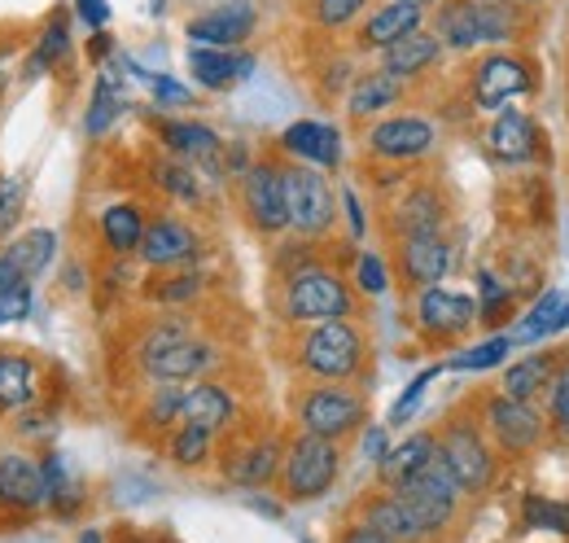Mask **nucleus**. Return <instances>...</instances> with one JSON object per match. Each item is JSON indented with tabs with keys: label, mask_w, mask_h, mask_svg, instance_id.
Listing matches in <instances>:
<instances>
[{
	"label": "nucleus",
	"mask_w": 569,
	"mask_h": 543,
	"mask_svg": "<svg viewBox=\"0 0 569 543\" xmlns=\"http://www.w3.org/2000/svg\"><path fill=\"white\" fill-rule=\"evenodd\" d=\"M377 58H381L377 67L386 70V75H395V79H403V83L412 88L417 79H429L447 53H442V45H438V36H433L429 27H417L412 36L395 40V45H390V49H381Z\"/></svg>",
	"instance_id": "a878e982"
},
{
	"label": "nucleus",
	"mask_w": 569,
	"mask_h": 543,
	"mask_svg": "<svg viewBox=\"0 0 569 543\" xmlns=\"http://www.w3.org/2000/svg\"><path fill=\"white\" fill-rule=\"evenodd\" d=\"M386 491L399 495V504L412 513V522L421 526L426 543L447 535L451 522L460 517V504H465V491L456 486V477L442 465V456H433L421 474H412L408 482H399V486H386Z\"/></svg>",
	"instance_id": "1a4fd4ad"
},
{
	"label": "nucleus",
	"mask_w": 569,
	"mask_h": 543,
	"mask_svg": "<svg viewBox=\"0 0 569 543\" xmlns=\"http://www.w3.org/2000/svg\"><path fill=\"white\" fill-rule=\"evenodd\" d=\"M333 543H395V540H386L381 531H372V526H363V522H351V526L338 531V540Z\"/></svg>",
	"instance_id": "603ef678"
},
{
	"label": "nucleus",
	"mask_w": 569,
	"mask_h": 543,
	"mask_svg": "<svg viewBox=\"0 0 569 543\" xmlns=\"http://www.w3.org/2000/svg\"><path fill=\"white\" fill-rule=\"evenodd\" d=\"M521 4H530V9H539V4H543V0H521Z\"/></svg>",
	"instance_id": "e2e57ef3"
},
{
	"label": "nucleus",
	"mask_w": 569,
	"mask_h": 543,
	"mask_svg": "<svg viewBox=\"0 0 569 543\" xmlns=\"http://www.w3.org/2000/svg\"><path fill=\"white\" fill-rule=\"evenodd\" d=\"M438 373H442V364L426 368V373H421V377H417V382H412V386H408V391L399 395V404L390 407V425H408V416H412V412L421 407V399H426V391H429V382H433Z\"/></svg>",
	"instance_id": "de8ad7c7"
},
{
	"label": "nucleus",
	"mask_w": 569,
	"mask_h": 543,
	"mask_svg": "<svg viewBox=\"0 0 569 543\" xmlns=\"http://www.w3.org/2000/svg\"><path fill=\"white\" fill-rule=\"evenodd\" d=\"M473 416L487 430V438H491V447L499 452V461H521V456L539 452V443L548 438V421H543L539 404L512 399L503 391L478 395L473 399Z\"/></svg>",
	"instance_id": "6e6552de"
},
{
	"label": "nucleus",
	"mask_w": 569,
	"mask_h": 543,
	"mask_svg": "<svg viewBox=\"0 0 569 543\" xmlns=\"http://www.w3.org/2000/svg\"><path fill=\"white\" fill-rule=\"evenodd\" d=\"M277 149L289 162H307V167H320V171H338V162H342V136H338V128L316 124V119L289 124L281 140H277Z\"/></svg>",
	"instance_id": "393cba45"
},
{
	"label": "nucleus",
	"mask_w": 569,
	"mask_h": 543,
	"mask_svg": "<svg viewBox=\"0 0 569 543\" xmlns=\"http://www.w3.org/2000/svg\"><path fill=\"white\" fill-rule=\"evenodd\" d=\"M281 320L284 325H320V320H356L359 294L338 268L307 259L281 272Z\"/></svg>",
	"instance_id": "7ed1b4c3"
},
{
	"label": "nucleus",
	"mask_w": 569,
	"mask_h": 543,
	"mask_svg": "<svg viewBox=\"0 0 569 543\" xmlns=\"http://www.w3.org/2000/svg\"><path fill=\"white\" fill-rule=\"evenodd\" d=\"M363 154L372 162H390V167H417L438 154V124L426 115H381L363 128Z\"/></svg>",
	"instance_id": "9b49d317"
},
{
	"label": "nucleus",
	"mask_w": 569,
	"mask_h": 543,
	"mask_svg": "<svg viewBox=\"0 0 569 543\" xmlns=\"http://www.w3.org/2000/svg\"><path fill=\"white\" fill-rule=\"evenodd\" d=\"M557 531H561V535H569V500L561 504V522H557Z\"/></svg>",
	"instance_id": "bf43d9fd"
},
{
	"label": "nucleus",
	"mask_w": 569,
	"mask_h": 543,
	"mask_svg": "<svg viewBox=\"0 0 569 543\" xmlns=\"http://www.w3.org/2000/svg\"><path fill=\"white\" fill-rule=\"evenodd\" d=\"M158 140L167 154L184 158L202 180H228V167H223V140L214 128L198 124V119H158Z\"/></svg>",
	"instance_id": "f3484780"
},
{
	"label": "nucleus",
	"mask_w": 569,
	"mask_h": 543,
	"mask_svg": "<svg viewBox=\"0 0 569 543\" xmlns=\"http://www.w3.org/2000/svg\"><path fill=\"white\" fill-rule=\"evenodd\" d=\"M79 543H101V535H97V531H83V535H79Z\"/></svg>",
	"instance_id": "052dcab7"
},
{
	"label": "nucleus",
	"mask_w": 569,
	"mask_h": 543,
	"mask_svg": "<svg viewBox=\"0 0 569 543\" xmlns=\"http://www.w3.org/2000/svg\"><path fill=\"white\" fill-rule=\"evenodd\" d=\"M412 4H421V9H426V13H429V9H433V4H438V0H412Z\"/></svg>",
	"instance_id": "680f3d73"
},
{
	"label": "nucleus",
	"mask_w": 569,
	"mask_h": 543,
	"mask_svg": "<svg viewBox=\"0 0 569 543\" xmlns=\"http://www.w3.org/2000/svg\"><path fill=\"white\" fill-rule=\"evenodd\" d=\"M447 224H451V198L438 180H403V194L386 206L390 241L417 233H447Z\"/></svg>",
	"instance_id": "4468645a"
},
{
	"label": "nucleus",
	"mask_w": 569,
	"mask_h": 543,
	"mask_svg": "<svg viewBox=\"0 0 569 543\" xmlns=\"http://www.w3.org/2000/svg\"><path fill=\"white\" fill-rule=\"evenodd\" d=\"M433 456H438V430H417V434H408L399 447H390L377 461V482L381 486H399L412 474H421Z\"/></svg>",
	"instance_id": "c756f323"
},
{
	"label": "nucleus",
	"mask_w": 569,
	"mask_h": 543,
	"mask_svg": "<svg viewBox=\"0 0 569 543\" xmlns=\"http://www.w3.org/2000/svg\"><path fill=\"white\" fill-rule=\"evenodd\" d=\"M144 224H149V215H144L141 203H114V206H106L101 219H97L101 241H106V250H110L114 259L137 255V246H141V237H144Z\"/></svg>",
	"instance_id": "473e14b6"
},
{
	"label": "nucleus",
	"mask_w": 569,
	"mask_h": 543,
	"mask_svg": "<svg viewBox=\"0 0 569 543\" xmlns=\"http://www.w3.org/2000/svg\"><path fill=\"white\" fill-rule=\"evenodd\" d=\"M342 203H347V215H351V237H363V210H359V198H356V189H347L342 194Z\"/></svg>",
	"instance_id": "6e6d98bb"
},
{
	"label": "nucleus",
	"mask_w": 569,
	"mask_h": 543,
	"mask_svg": "<svg viewBox=\"0 0 569 543\" xmlns=\"http://www.w3.org/2000/svg\"><path fill=\"white\" fill-rule=\"evenodd\" d=\"M22 210H27V180H22V176L0 171V241L18 233Z\"/></svg>",
	"instance_id": "a18cd8bd"
},
{
	"label": "nucleus",
	"mask_w": 569,
	"mask_h": 543,
	"mask_svg": "<svg viewBox=\"0 0 569 543\" xmlns=\"http://www.w3.org/2000/svg\"><path fill=\"white\" fill-rule=\"evenodd\" d=\"M426 18L429 13L412 0H381L356 22V49L359 53H381L395 40L412 36L417 27H426Z\"/></svg>",
	"instance_id": "aec40b11"
},
{
	"label": "nucleus",
	"mask_w": 569,
	"mask_h": 543,
	"mask_svg": "<svg viewBox=\"0 0 569 543\" xmlns=\"http://www.w3.org/2000/svg\"><path fill=\"white\" fill-rule=\"evenodd\" d=\"M359 522L372 526V531H381L386 540H395V543H426L421 526L412 522V513H408V509L399 504V495L386 491V486L359 500Z\"/></svg>",
	"instance_id": "c85d7f7f"
},
{
	"label": "nucleus",
	"mask_w": 569,
	"mask_h": 543,
	"mask_svg": "<svg viewBox=\"0 0 569 543\" xmlns=\"http://www.w3.org/2000/svg\"><path fill=\"white\" fill-rule=\"evenodd\" d=\"M569 303V294L566 289H543L539 294V303L517 320V329L508 334L512 342H539V338H548L552 334V320L561 316V307Z\"/></svg>",
	"instance_id": "ea45409f"
},
{
	"label": "nucleus",
	"mask_w": 569,
	"mask_h": 543,
	"mask_svg": "<svg viewBox=\"0 0 569 543\" xmlns=\"http://www.w3.org/2000/svg\"><path fill=\"white\" fill-rule=\"evenodd\" d=\"M293 425L302 434L347 443L368 425V395L356 382H311L293 395Z\"/></svg>",
	"instance_id": "423d86ee"
},
{
	"label": "nucleus",
	"mask_w": 569,
	"mask_h": 543,
	"mask_svg": "<svg viewBox=\"0 0 569 543\" xmlns=\"http://www.w3.org/2000/svg\"><path fill=\"white\" fill-rule=\"evenodd\" d=\"M189 70H193V79H198L207 92H228V88H237V83L254 70V58L241 53V49H207V45H193V49H189Z\"/></svg>",
	"instance_id": "cd10ccee"
},
{
	"label": "nucleus",
	"mask_w": 569,
	"mask_h": 543,
	"mask_svg": "<svg viewBox=\"0 0 569 543\" xmlns=\"http://www.w3.org/2000/svg\"><path fill=\"white\" fill-rule=\"evenodd\" d=\"M508 351H512V338H508V334H496V338H487V342H478V346H469V351H460V355H451L442 368H456V373H482V368L503 364Z\"/></svg>",
	"instance_id": "c03bdc74"
},
{
	"label": "nucleus",
	"mask_w": 569,
	"mask_h": 543,
	"mask_svg": "<svg viewBox=\"0 0 569 543\" xmlns=\"http://www.w3.org/2000/svg\"><path fill=\"white\" fill-rule=\"evenodd\" d=\"M338 477H342V443H329V438H316L302 430L284 443L277 486L289 504H311V500L329 495Z\"/></svg>",
	"instance_id": "0eeeda50"
},
{
	"label": "nucleus",
	"mask_w": 569,
	"mask_h": 543,
	"mask_svg": "<svg viewBox=\"0 0 569 543\" xmlns=\"http://www.w3.org/2000/svg\"><path fill=\"white\" fill-rule=\"evenodd\" d=\"M137 255H141V264L149 272L189 268V264H198V255H202V237H198V228H193L189 219H180V215H158V219L144 224V237H141V246H137Z\"/></svg>",
	"instance_id": "a211bd4d"
},
{
	"label": "nucleus",
	"mask_w": 569,
	"mask_h": 543,
	"mask_svg": "<svg viewBox=\"0 0 569 543\" xmlns=\"http://www.w3.org/2000/svg\"><path fill=\"white\" fill-rule=\"evenodd\" d=\"M517 312V289L496 268H478V325L496 329Z\"/></svg>",
	"instance_id": "4c0bfd02"
},
{
	"label": "nucleus",
	"mask_w": 569,
	"mask_h": 543,
	"mask_svg": "<svg viewBox=\"0 0 569 543\" xmlns=\"http://www.w3.org/2000/svg\"><path fill=\"white\" fill-rule=\"evenodd\" d=\"M27 312H31V285H13V289L0 294V325L22 320Z\"/></svg>",
	"instance_id": "8fccbe9b"
},
{
	"label": "nucleus",
	"mask_w": 569,
	"mask_h": 543,
	"mask_svg": "<svg viewBox=\"0 0 569 543\" xmlns=\"http://www.w3.org/2000/svg\"><path fill=\"white\" fill-rule=\"evenodd\" d=\"M241 407H237V395L228 386H219L211 377H198V382H184V395H180V421L189 425H202L211 430L214 438L228 434L237 425Z\"/></svg>",
	"instance_id": "5701e85b"
},
{
	"label": "nucleus",
	"mask_w": 569,
	"mask_h": 543,
	"mask_svg": "<svg viewBox=\"0 0 569 543\" xmlns=\"http://www.w3.org/2000/svg\"><path fill=\"white\" fill-rule=\"evenodd\" d=\"M368 9H372V0H311L307 4L311 22L320 31H347V27H356Z\"/></svg>",
	"instance_id": "37998d69"
},
{
	"label": "nucleus",
	"mask_w": 569,
	"mask_h": 543,
	"mask_svg": "<svg viewBox=\"0 0 569 543\" xmlns=\"http://www.w3.org/2000/svg\"><path fill=\"white\" fill-rule=\"evenodd\" d=\"M351 285H356V294H363V298L386 294V289H390V264H386L381 255H359Z\"/></svg>",
	"instance_id": "49530a36"
},
{
	"label": "nucleus",
	"mask_w": 569,
	"mask_h": 543,
	"mask_svg": "<svg viewBox=\"0 0 569 543\" xmlns=\"http://www.w3.org/2000/svg\"><path fill=\"white\" fill-rule=\"evenodd\" d=\"M412 325L433 346H456L478 325V298L447 285H429L421 294H412Z\"/></svg>",
	"instance_id": "ddd939ff"
},
{
	"label": "nucleus",
	"mask_w": 569,
	"mask_h": 543,
	"mask_svg": "<svg viewBox=\"0 0 569 543\" xmlns=\"http://www.w3.org/2000/svg\"><path fill=\"white\" fill-rule=\"evenodd\" d=\"M403 101H408V83L395 79V75H386L381 67L359 70L356 79H351V88H347V115H351V124L381 119V115H390Z\"/></svg>",
	"instance_id": "bb28decb"
},
{
	"label": "nucleus",
	"mask_w": 569,
	"mask_h": 543,
	"mask_svg": "<svg viewBox=\"0 0 569 543\" xmlns=\"http://www.w3.org/2000/svg\"><path fill=\"white\" fill-rule=\"evenodd\" d=\"M49 504L44 465L27 452H0V513H40Z\"/></svg>",
	"instance_id": "6ab92c4d"
},
{
	"label": "nucleus",
	"mask_w": 569,
	"mask_h": 543,
	"mask_svg": "<svg viewBox=\"0 0 569 543\" xmlns=\"http://www.w3.org/2000/svg\"><path fill=\"white\" fill-rule=\"evenodd\" d=\"M543 421L557 438H569V351H561V364L543 391Z\"/></svg>",
	"instance_id": "79ce46f5"
},
{
	"label": "nucleus",
	"mask_w": 569,
	"mask_h": 543,
	"mask_svg": "<svg viewBox=\"0 0 569 543\" xmlns=\"http://www.w3.org/2000/svg\"><path fill=\"white\" fill-rule=\"evenodd\" d=\"M561 329H569V303H566V307H561V316L552 320V334H561Z\"/></svg>",
	"instance_id": "13d9d810"
},
{
	"label": "nucleus",
	"mask_w": 569,
	"mask_h": 543,
	"mask_svg": "<svg viewBox=\"0 0 569 543\" xmlns=\"http://www.w3.org/2000/svg\"><path fill=\"white\" fill-rule=\"evenodd\" d=\"M456 264V246L447 233H417L395 241V272L408 294H421L429 285H442Z\"/></svg>",
	"instance_id": "dca6fc26"
},
{
	"label": "nucleus",
	"mask_w": 569,
	"mask_h": 543,
	"mask_svg": "<svg viewBox=\"0 0 569 543\" xmlns=\"http://www.w3.org/2000/svg\"><path fill=\"white\" fill-rule=\"evenodd\" d=\"M128 110V92L114 83V75H97V83H92V101H88V115H83V132L92 136H106L114 128V119Z\"/></svg>",
	"instance_id": "c9c22d12"
},
{
	"label": "nucleus",
	"mask_w": 569,
	"mask_h": 543,
	"mask_svg": "<svg viewBox=\"0 0 569 543\" xmlns=\"http://www.w3.org/2000/svg\"><path fill=\"white\" fill-rule=\"evenodd\" d=\"M284 438L281 434H254L232 447H223V477L232 486H268L281 474Z\"/></svg>",
	"instance_id": "412c9836"
},
{
	"label": "nucleus",
	"mask_w": 569,
	"mask_h": 543,
	"mask_svg": "<svg viewBox=\"0 0 569 543\" xmlns=\"http://www.w3.org/2000/svg\"><path fill=\"white\" fill-rule=\"evenodd\" d=\"M521 517H526V526H539V531H557V522H561V504H557V500H543V495H526V504H521Z\"/></svg>",
	"instance_id": "09e8293b"
},
{
	"label": "nucleus",
	"mask_w": 569,
	"mask_h": 543,
	"mask_svg": "<svg viewBox=\"0 0 569 543\" xmlns=\"http://www.w3.org/2000/svg\"><path fill=\"white\" fill-rule=\"evenodd\" d=\"M153 101H158V106H189V101H193V92H189L184 83H176V79L158 75V79H153Z\"/></svg>",
	"instance_id": "3c124183"
},
{
	"label": "nucleus",
	"mask_w": 569,
	"mask_h": 543,
	"mask_svg": "<svg viewBox=\"0 0 569 543\" xmlns=\"http://www.w3.org/2000/svg\"><path fill=\"white\" fill-rule=\"evenodd\" d=\"M259 27V9L250 0H228L219 9L198 13L184 31L193 45H207V49H241Z\"/></svg>",
	"instance_id": "4be33fe9"
},
{
	"label": "nucleus",
	"mask_w": 569,
	"mask_h": 543,
	"mask_svg": "<svg viewBox=\"0 0 569 543\" xmlns=\"http://www.w3.org/2000/svg\"><path fill=\"white\" fill-rule=\"evenodd\" d=\"M237 198H241L246 224H250L259 237H281V233H289L281 158H254V162L237 176Z\"/></svg>",
	"instance_id": "f8f14e48"
},
{
	"label": "nucleus",
	"mask_w": 569,
	"mask_h": 543,
	"mask_svg": "<svg viewBox=\"0 0 569 543\" xmlns=\"http://www.w3.org/2000/svg\"><path fill=\"white\" fill-rule=\"evenodd\" d=\"M67 53H71V18H67V9H53V13H49V22L40 27L36 53H31V62H27V79L49 75L53 67H62V62H67Z\"/></svg>",
	"instance_id": "72a5a7b5"
},
{
	"label": "nucleus",
	"mask_w": 569,
	"mask_h": 543,
	"mask_svg": "<svg viewBox=\"0 0 569 543\" xmlns=\"http://www.w3.org/2000/svg\"><path fill=\"white\" fill-rule=\"evenodd\" d=\"M543 83L539 62L526 53V49H482L469 67V106L482 110V115H499L508 110L512 101H526L535 97Z\"/></svg>",
	"instance_id": "20e7f679"
},
{
	"label": "nucleus",
	"mask_w": 569,
	"mask_h": 543,
	"mask_svg": "<svg viewBox=\"0 0 569 543\" xmlns=\"http://www.w3.org/2000/svg\"><path fill=\"white\" fill-rule=\"evenodd\" d=\"M110 53V40H106V31H97V40H92V58H106Z\"/></svg>",
	"instance_id": "4d7b16f0"
},
{
	"label": "nucleus",
	"mask_w": 569,
	"mask_h": 543,
	"mask_svg": "<svg viewBox=\"0 0 569 543\" xmlns=\"http://www.w3.org/2000/svg\"><path fill=\"white\" fill-rule=\"evenodd\" d=\"M74 4H79V18H83L92 31H101V27H106V18H110L106 0H74Z\"/></svg>",
	"instance_id": "864d4df0"
},
{
	"label": "nucleus",
	"mask_w": 569,
	"mask_h": 543,
	"mask_svg": "<svg viewBox=\"0 0 569 543\" xmlns=\"http://www.w3.org/2000/svg\"><path fill=\"white\" fill-rule=\"evenodd\" d=\"M202 289H207V276H202V272L171 268L167 276H153V285H144V298H149V303H162V307H184V303H193Z\"/></svg>",
	"instance_id": "58836bf2"
},
{
	"label": "nucleus",
	"mask_w": 569,
	"mask_h": 543,
	"mask_svg": "<svg viewBox=\"0 0 569 543\" xmlns=\"http://www.w3.org/2000/svg\"><path fill=\"white\" fill-rule=\"evenodd\" d=\"M167 456H171V465H180V470H202V465H211V456H214V434L202 430V425L176 421L171 434H167Z\"/></svg>",
	"instance_id": "e433bc0d"
},
{
	"label": "nucleus",
	"mask_w": 569,
	"mask_h": 543,
	"mask_svg": "<svg viewBox=\"0 0 569 543\" xmlns=\"http://www.w3.org/2000/svg\"><path fill=\"white\" fill-rule=\"evenodd\" d=\"M368 334L359 320H320V325H298L293 338V368L311 382H359L368 373Z\"/></svg>",
	"instance_id": "f03ea898"
},
{
	"label": "nucleus",
	"mask_w": 569,
	"mask_h": 543,
	"mask_svg": "<svg viewBox=\"0 0 569 543\" xmlns=\"http://www.w3.org/2000/svg\"><path fill=\"white\" fill-rule=\"evenodd\" d=\"M557 364H561V351H530V355H521L517 364H508L499 391L512 395V399L539 404L543 391H548V382H552V373H557Z\"/></svg>",
	"instance_id": "2f4dec72"
},
{
	"label": "nucleus",
	"mask_w": 569,
	"mask_h": 543,
	"mask_svg": "<svg viewBox=\"0 0 569 543\" xmlns=\"http://www.w3.org/2000/svg\"><path fill=\"white\" fill-rule=\"evenodd\" d=\"M284 210H289V233L302 241H325L338 228V194L320 167L307 162H284Z\"/></svg>",
	"instance_id": "9d476101"
},
{
	"label": "nucleus",
	"mask_w": 569,
	"mask_h": 543,
	"mask_svg": "<svg viewBox=\"0 0 569 543\" xmlns=\"http://www.w3.org/2000/svg\"><path fill=\"white\" fill-rule=\"evenodd\" d=\"M482 154L499 167H530L548 154L543 128L530 110H499L491 128H482Z\"/></svg>",
	"instance_id": "2eb2a0df"
},
{
	"label": "nucleus",
	"mask_w": 569,
	"mask_h": 543,
	"mask_svg": "<svg viewBox=\"0 0 569 543\" xmlns=\"http://www.w3.org/2000/svg\"><path fill=\"white\" fill-rule=\"evenodd\" d=\"M132 355L149 382H198V377H211L223 364V351L211 338H198L184 316L153 320Z\"/></svg>",
	"instance_id": "f257e3e1"
},
{
	"label": "nucleus",
	"mask_w": 569,
	"mask_h": 543,
	"mask_svg": "<svg viewBox=\"0 0 569 543\" xmlns=\"http://www.w3.org/2000/svg\"><path fill=\"white\" fill-rule=\"evenodd\" d=\"M438 456L451 470L456 486L469 495H487L499 477V452L491 447L487 430L478 425V416L469 407H456L442 425H438Z\"/></svg>",
	"instance_id": "39448f33"
},
{
	"label": "nucleus",
	"mask_w": 569,
	"mask_h": 543,
	"mask_svg": "<svg viewBox=\"0 0 569 543\" xmlns=\"http://www.w3.org/2000/svg\"><path fill=\"white\" fill-rule=\"evenodd\" d=\"M40 399V364L22 351L0 355V416L4 412H27Z\"/></svg>",
	"instance_id": "7c9ffc66"
},
{
	"label": "nucleus",
	"mask_w": 569,
	"mask_h": 543,
	"mask_svg": "<svg viewBox=\"0 0 569 543\" xmlns=\"http://www.w3.org/2000/svg\"><path fill=\"white\" fill-rule=\"evenodd\" d=\"M53 255H58V233H49V228H31V233L13 237L0 250V294L13 285H31L53 264Z\"/></svg>",
	"instance_id": "b1692460"
},
{
	"label": "nucleus",
	"mask_w": 569,
	"mask_h": 543,
	"mask_svg": "<svg viewBox=\"0 0 569 543\" xmlns=\"http://www.w3.org/2000/svg\"><path fill=\"white\" fill-rule=\"evenodd\" d=\"M386 452H390V443H386V430H381V425H372V430L363 434V456H368V461H381Z\"/></svg>",
	"instance_id": "5fc2aeb1"
},
{
	"label": "nucleus",
	"mask_w": 569,
	"mask_h": 543,
	"mask_svg": "<svg viewBox=\"0 0 569 543\" xmlns=\"http://www.w3.org/2000/svg\"><path fill=\"white\" fill-rule=\"evenodd\" d=\"M180 395H184V382H153L141 407V425L144 430H171L180 421Z\"/></svg>",
	"instance_id": "a19ab883"
},
{
	"label": "nucleus",
	"mask_w": 569,
	"mask_h": 543,
	"mask_svg": "<svg viewBox=\"0 0 569 543\" xmlns=\"http://www.w3.org/2000/svg\"><path fill=\"white\" fill-rule=\"evenodd\" d=\"M149 176H153V185H158L167 198H176V203H184V206L202 203V176H198V171H193L184 158L162 154V158H153Z\"/></svg>",
	"instance_id": "f704fd0d"
}]
</instances>
